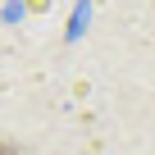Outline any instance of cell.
I'll use <instances>...</instances> for the list:
<instances>
[{"mask_svg": "<svg viewBox=\"0 0 155 155\" xmlns=\"http://www.w3.org/2000/svg\"><path fill=\"white\" fill-rule=\"evenodd\" d=\"M0 155H23V150H18L14 141H0Z\"/></svg>", "mask_w": 155, "mask_h": 155, "instance_id": "1", "label": "cell"}]
</instances>
